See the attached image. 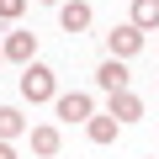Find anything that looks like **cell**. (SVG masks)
Returning a JSON list of instances; mask_svg holds the SVG:
<instances>
[{
  "label": "cell",
  "mask_w": 159,
  "mask_h": 159,
  "mask_svg": "<svg viewBox=\"0 0 159 159\" xmlns=\"http://www.w3.org/2000/svg\"><path fill=\"white\" fill-rule=\"evenodd\" d=\"M21 96L27 101H58V85H53V69L48 64H27L21 69Z\"/></svg>",
  "instance_id": "cell-1"
},
{
  "label": "cell",
  "mask_w": 159,
  "mask_h": 159,
  "mask_svg": "<svg viewBox=\"0 0 159 159\" xmlns=\"http://www.w3.org/2000/svg\"><path fill=\"white\" fill-rule=\"evenodd\" d=\"M106 48H111V58H133L138 48H143V32L127 21V27H111L106 32Z\"/></svg>",
  "instance_id": "cell-2"
},
{
  "label": "cell",
  "mask_w": 159,
  "mask_h": 159,
  "mask_svg": "<svg viewBox=\"0 0 159 159\" xmlns=\"http://www.w3.org/2000/svg\"><path fill=\"white\" fill-rule=\"evenodd\" d=\"M96 85H101L106 96H117V90H127V69H122V58H106V64L96 69Z\"/></svg>",
  "instance_id": "cell-3"
},
{
  "label": "cell",
  "mask_w": 159,
  "mask_h": 159,
  "mask_svg": "<svg viewBox=\"0 0 159 159\" xmlns=\"http://www.w3.org/2000/svg\"><path fill=\"white\" fill-rule=\"evenodd\" d=\"M53 106H58V117H64V122H85V117H90V96H85V90H74V96H58Z\"/></svg>",
  "instance_id": "cell-4"
},
{
  "label": "cell",
  "mask_w": 159,
  "mask_h": 159,
  "mask_svg": "<svg viewBox=\"0 0 159 159\" xmlns=\"http://www.w3.org/2000/svg\"><path fill=\"white\" fill-rule=\"evenodd\" d=\"M32 53H37V37H32V32H11V37H6V58L32 64Z\"/></svg>",
  "instance_id": "cell-5"
},
{
  "label": "cell",
  "mask_w": 159,
  "mask_h": 159,
  "mask_svg": "<svg viewBox=\"0 0 159 159\" xmlns=\"http://www.w3.org/2000/svg\"><path fill=\"white\" fill-rule=\"evenodd\" d=\"M111 117H117V122H138V117H143V101H138L133 90H117V96H111Z\"/></svg>",
  "instance_id": "cell-6"
},
{
  "label": "cell",
  "mask_w": 159,
  "mask_h": 159,
  "mask_svg": "<svg viewBox=\"0 0 159 159\" xmlns=\"http://www.w3.org/2000/svg\"><path fill=\"white\" fill-rule=\"evenodd\" d=\"M90 27V6H85V0H69V6H64V32H85Z\"/></svg>",
  "instance_id": "cell-7"
},
{
  "label": "cell",
  "mask_w": 159,
  "mask_h": 159,
  "mask_svg": "<svg viewBox=\"0 0 159 159\" xmlns=\"http://www.w3.org/2000/svg\"><path fill=\"white\" fill-rule=\"evenodd\" d=\"M133 27H138V32L159 27V0H133Z\"/></svg>",
  "instance_id": "cell-8"
},
{
  "label": "cell",
  "mask_w": 159,
  "mask_h": 159,
  "mask_svg": "<svg viewBox=\"0 0 159 159\" xmlns=\"http://www.w3.org/2000/svg\"><path fill=\"white\" fill-rule=\"evenodd\" d=\"M32 154H58V127H32Z\"/></svg>",
  "instance_id": "cell-9"
},
{
  "label": "cell",
  "mask_w": 159,
  "mask_h": 159,
  "mask_svg": "<svg viewBox=\"0 0 159 159\" xmlns=\"http://www.w3.org/2000/svg\"><path fill=\"white\" fill-rule=\"evenodd\" d=\"M21 127H27V122H21V111H16V106H0V143H11Z\"/></svg>",
  "instance_id": "cell-10"
},
{
  "label": "cell",
  "mask_w": 159,
  "mask_h": 159,
  "mask_svg": "<svg viewBox=\"0 0 159 159\" xmlns=\"http://www.w3.org/2000/svg\"><path fill=\"white\" fill-rule=\"evenodd\" d=\"M85 127H90V138H96V143H111V138H117V117H90Z\"/></svg>",
  "instance_id": "cell-11"
},
{
  "label": "cell",
  "mask_w": 159,
  "mask_h": 159,
  "mask_svg": "<svg viewBox=\"0 0 159 159\" xmlns=\"http://www.w3.org/2000/svg\"><path fill=\"white\" fill-rule=\"evenodd\" d=\"M21 11H27V0H0V21H16Z\"/></svg>",
  "instance_id": "cell-12"
},
{
  "label": "cell",
  "mask_w": 159,
  "mask_h": 159,
  "mask_svg": "<svg viewBox=\"0 0 159 159\" xmlns=\"http://www.w3.org/2000/svg\"><path fill=\"white\" fill-rule=\"evenodd\" d=\"M0 159H16V148H11V143H0Z\"/></svg>",
  "instance_id": "cell-13"
},
{
  "label": "cell",
  "mask_w": 159,
  "mask_h": 159,
  "mask_svg": "<svg viewBox=\"0 0 159 159\" xmlns=\"http://www.w3.org/2000/svg\"><path fill=\"white\" fill-rule=\"evenodd\" d=\"M43 6H53V0H43Z\"/></svg>",
  "instance_id": "cell-14"
},
{
  "label": "cell",
  "mask_w": 159,
  "mask_h": 159,
  "mask_svg": "<svg viewBox=\"0 0 159 159\" xmlns=\"http://www.w3.org/2000/svg\"><path fill=\"white\" fill-rule=\"evenodd\" d=\"M0 58H6V48H0Z\"/></svg>",
  "instance_id": "cell-15"
}]
</instances>
